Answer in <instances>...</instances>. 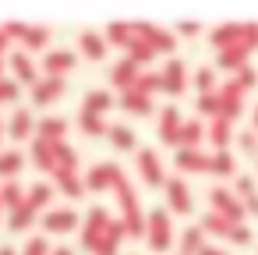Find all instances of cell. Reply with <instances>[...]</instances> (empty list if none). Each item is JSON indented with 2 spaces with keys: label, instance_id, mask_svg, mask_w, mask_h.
<instances>
[{
  "label": "cell",
  "instance_id": "cell-1",
  "mask_svg": "<svg viewBox=\"0 0 258 255\" xmlns=\"http://www.w3.org/2000/svg\"><path fill=\"white\" fill-rule=\"evenodd\" d=\"M145 241L152 251H166L170 241H173V227H170V213L166 209H149L145 213Z\"/></svg>",
  "mask_w": 258,
  "mask_h": 255
},
{
  "label": "cell",
  "instance_id": "cell-2",
  "mask_svg": "<svg viewBox=\"0 0 258 255\" xmlns=\"http://www.w3.org/2000/svg\"><path fill=\"white\" fill-rule=\"evenodd\" d=\"M131 29H135V36L142 43H149L152 54H173V46H177V36L159 29V25H152V22H131Z\"/></svg>",
  "mask_w": 258,
  "mask_h": 255
},
{
  "label": "cell",
  "instance_id": "cell-3",
  "mask_svg": "<svg viewBox=\"0 0 258 255\" xmlns=\"http://www.w3.org/2000/svg\"><path fill=\"white\" fill-rule=\"evenodd\" d=\"M4 61H8V68H11V78H15L18 85L32 89V85L39 82V64L32 61V54H25V50H11Z\"/></svg>",
  "mask_w": 258,
  "mask_h": 255
},
{
  "label": "cell",
  "instance_id": "cell-4",
  "mask_svg": "<svg viewBox=\"0 0 258 255\" xmlns=\"http://www.w3.org/2000/svg\"><path fill=\"white\" fill-rule=\"evenodd\" d=\"M120 177H124V170L117 163H96L85 174V191H113Z\"/></svg>",
  "mask_w": 258,
  "mask_h": 255
},
{
  "label": "cell",
  "instance_id": "cell-5",
  "mask_svg": "<svg viewBox=\"0 0 258 255\" xmlns=\"http://www.w3.org/2000/svg\"><path fill=\"white\" fill-rule=\"evenodd\" d=\"M106 223H110V213H106L103 206H92V209L85 213V223H82V248H85V251H96V244H99Z\"/></svg>",
  "mask_w": 258,
  "mask_h": 255
},
{
  "label": "cell",
  "instance_id": "cell-6",
  "mask_svg": "<svg viewBox=\"0 0 258 255\" xmlns=\"http://www.w3.org/2000/svg\"><path fill=\"white\" fill-rule=\"evenodd\" d=\"M4 131H8L11 142L36 138V117H32V110H29V107H15L11 117H8V124H4Z\"/></svg>",
  "mask_w": 258,
  "mask_h": 255
},
{
  "label": "cell",
  "instance_id": "cell-7",
  "mask_svg": "<svg viewBox=\"0 0 258 255\" xmlns=\"http://www.w3.org/2000/svg\"><path fill=\"white\" fill-rule=\"evenodd\" d=\"M209 202H212V213L226 216L230 223H240V216H244V202H240L230 188H212V191H209Z\"/></svg>",
  "mask_w": 258,
  "mask_h": 255
},
{
  "label": "cell",
  "instance_id": "cell-8",
  "mask_svg": "<svg viewBox=\"0 0 258 255\" xmlns=\"http://www.w3.org/2000/svg\"><path fill=\"white\" fill-rule=\"evenodd\" d=\"M43 230H50V234H68V230H78V213L75 209H68V206H50L46 213H43Z\"/></svg>",
  "mask_w": 258,
  "mask_h": 255
},
{
  "label": "cell",
  "instance_id": "cell-9",
  "mask_svg": "<svg viewBox=\"0 0 258 255\" xmlns=\"http://www.w3.org/2000/svg\"><path fill=\"white\" fill-rule=\"evenodd\" d=\"M75 64H78V57H75L71 50H46L43 61H39V71H43L46 78H64Z\"/></svg>",
  "mask_w": 258,
  "mask_h": 255
},
{
  "label": "cell",
  "instance_id": "cell-10",
  "mask_svg": "<svg viewBox=\"0 0 258 255\" xmlns=\"http://www.w3.org/2000/svg\"><path fill=\"white\" fill-rule=\"evenodd\" d=\"M64 78H46V75H39V82L29 89V99L36 103V107H53L60 96H64Z\"/></svg>",
  "mask_w": 258,
  "mask_h": 255
},
{
  "label": "cell",
  "instance_id": "cell-11",
  "mask_svg": "<svg viewBox=\"0 0 258 255\" xmlns=\"http://www.w3.org/2000/svg\"><path fill=\"white\" fill-rule=\"evenodd\" d=\"M159 78H163V92L180 96V92H184V85H187V64H184L180 57H170V61H166V68L159 71Z\"/></svg>",
  "mask_w": 258,
  "mask_h": 255
},
{
  "label": "cell",
  "instance_id": "cell-12",
  "mask_svg": "<svg viewBox=\"0 0 258 255\" xmlns=\"http://www.w3.org/2000/svg\"><path fill=\"white\" fill-rule=\"evenodd\" d=\"M135 163H138V174H142L145 184H166V170H163V163L152 149H138Z\"/></svg>",
  "mask_w": 258,
  "mask_h": 255
},
{
  "label": "cell",
  "instance_id": "cell-13",
  "mask_svg": "<svg viewBox=\"0 0 258 255\" xmlns=\"http://www.w3.org/2000/svg\"><path fill=\"white\" fill-rule=\"evenodd\" d=\"M138 75H142V68H138L131 57H120V61L110 68V85H113V89H120V92H127V89H135Z\"/></svg>",
  "mask_w": 258,
  "mask_h": 255
},
{
  "label": "cell",
  "instance_id": "cell-14",
  "mask_svg": "<svg viewBox=\"0 0 258 255\" xmlns=\"http://www.w3.org/2000/svg\"><path fill=\"white\" fill-rule=\"evenodd\" d=\"M166 202H170V213H191V191L180 177H166Z\"/></svg>",
  "mask_w": 258,
  "mask_h": 255
},
{
  "label": "cell",
  "instance_id": "cell-15",
  "mask_svg": "<svg viewBox=\"0 0 258 255\" xmlns=\"http://www.w3.org/2000/svg\"><path fill=\"white\" fill-rule=\"evenodd\" d=\"M240 36H244V22H223V25L209 36V43H212L216 50H230V46H240Z\"/></svg>",
  "mask_w": 258,
  "mask_h": 255
},
{
  "label": "cell",
  "instance_id": "cell-16",
  "mask_svg": "<svg viewBox=\"0 0 258 255\" xmlns=\"http://www.w3.org/2000/svg\"><path fill=\"white\" fill-rule=\"evenodd\" d=\"M36 138H43V142H68V121L64 117H39L36 121Z\"/></svg>",
  "mask_w": 258,
  "mask_h": 255
},
{
  "label": "cell",
  "instance_id": "cell-17",
  "mask_svg": "<svg viewBox=\"0 0 258 255\" xmlns=\"http://www.w3.org/2000/svg\"><path fill=\"white\" fill-rule=\"evenodd\" d=\"M53 188H57L60 195H68V198H82L85 181H82L78 170H53Z\"/></svg>",
  "mask_w": 258,
  "mask_h": 255
},
{
  "label": "cell",
  "instance_id": "cell-18",
  "mask_svg": "<svg viewBox=\"0 0 258 255\" xmlns=\"http://www.w3.org/2000/svg\"><path fill=\"white\" fill-rule=\"evenodd\" d=\"M124 237H127V230H124V223H120V220H110L92 255H117V244H120Z\"/></svg>",
  "mask_w": 258,
  "mask_h": 255
},
{
  "label": "cell",
  "instance_id": "cell-19",
  "mask_svg": "<svg viewBox=\"0 0 258 255\" xmlns=\"http://www.w3.org/2000/svg\"><path fill=\"white\" fill-rule=\"evenodd\" d=\"M78 50H82L85 61H103L106 57V39L92 29H85V32H78Z\"/></svg>",
  "mask_w": 258,
  "mask_h": 255
},
{
  "label": "cell",
  "instance_id": "cell-20",
  "mask_svg": "<svg viewBox=\"0 0 258 255\" xmlns=\"http://www.w3.org/2000/svg\"><path fill=\"white\" fill-rule=\"evenodd\" d=\"M180 110L177 107H163V114H159V138L166 142V145H177V135H180Z\"/></svg>",
  "mask_w": 258,
  "mask_h": 255
},
{
  "label": "cell",
  "instance_id": "cell-21",
  "mask_svg": "<svg viewBox=\"0 0 258 255\" xmlns=\"http://www.w3.org/2000/svg\"><path fill=\"white\" fill-rule=\"evenodd\" d=\"M177 167L184 174H209V156L202 149H177Z\"/></svg>",
  "mask_w": 258,
  "mask_h": 255
},
{
  "label": "cell",
  "instance_id": "cell-22",
  "mask_svg": "<svg viewBox=\"0 0 258 255\" xmlns=\"http://www.w3.org/2000/svg\"><path fill=\"white\" fill-rule=\"evenodd\" d=\"M53 184H46V181H39V184H29L25 188V202L36 209V213H46L50 206H53Z\"/></svg>",
  "mask_w": 258,
  "mask_h": 255
},
{
  "label": "cell",
  "instance_id": "cell-23",
  "mask_svg": "<svg viewBox=\"0 0 258 255\" xmlns=\"http://www.w3.org/2000/svg\"><path fill=\"white\" fill-rule=\"evenodd\" d=\"M36 220H39V213H36L29 202L15 206V209L8 213V227H11L15 234H25V230H32V227H36Z\"/></svg>",
  "mask_w": 258,
  "mask_h": 255
},
{
  "label": "cell",
  "instance_id": "cell-24",
  "mask_svg": "<svg viewBox=\"0 0 258 255\" xmlns=\"http://www.w3.org/2000/svg\"><path fill=\"white\" fill-rule=\"evenodd\" d=\"M25 170V156L18 149H0V181H18Z\"/></svg>",
  "mask_w": 258,
  "mask_h": 255
},
{
  "label": "cell",
  "instance_id": "cell-25",
  "mask_svg": "<svg viewBox=\"0 0 258 255\" xmlns=\"http://www.w3.org/2000/svg\"><path fill=\"white\" fill-rule=\"evenodd\" d=\"M32 163L43 170V174H53L57 167V152H53V142H43V138H32Z\"/></svg>",
  "mask_w": 258,
  "mask_h": 255
},
{
  "label": "cell",
  "instance_id": "cell-26",
  "mask_svg": "<svg viewBox=\"0 0 258 255\" xmlns=\"http://www.w3.org/2000/svg\"><path fill=\"white\" fill-rule=\"evenodd\" d=\"M103 39H106L110 46H120V50H127V46L135 43V29H131V22H110Z\"/></svg>",
  "mask_w": 258,
  "mask_h": 255
},
{
  "label": "cell",
  "instance_id": "cell-27",
  "mask_svg": "<svg viewBox=\"0 0 258 255\" xmlns=\"http://www.w3.org/2000/svg\"><path fill=\"white\" fill-rule=\"evenodd\" d=\"M46 46H50V29H46V25H29L25 36H22V50H25V54H39V50H46Z\"/></svg>",
  "mask_w": 258,
  "mask_h": 255
},
{
  "label": "cell",
  "instance_id": "cell-28",
  "mask_svg": "<svg viewBox=\"0 0 258 255\" xmlns=\"http://www.w3.org/2000/svg\"><path fill=\"white\" fill-rule=\"evenodd\" d=\"M113 107V96H110V89H89L85 92V99H82V110H89V114H106Z\"/></svg>",
  "mask_w": 258,
  "mask_h": 255
},
{
  "label": "cell",
  "instance_id": "cell-29",
  "mask_svg": "<svg viewBox=\"0 0 258 255\" xmlns=\"http://www.w3.org/2000/svg\"><path fill=\"white\" fill-rule=\"evenodd\" d=\"M120 107H124L127 114H138V117H145V114H152V96H142V92L127 89V92H120Z\"/></svg>",
  "mask_w": 258,
  "mask_h": 255
},
{
  "label": "cell",
  "instance_id": "cell-30",
  "mask_svg": "<svg viewBox=\"0 0 258 255\" xmlns=\"http://www.w3.org/2000/svg\"><path fill=\"white\" fill-rule=\"evenodd\" d=\"M202 135H205V124L202 121H184L180 124V135H177V149H198Z\"/></svg>",
  "mask_w": 258,
  "mask_h": 255
},
{
  "label": "cell",
  "instance_id": "cell-31",
  "mask_svg": "<svg viewBox=\"0 0 258 255\" xmlns=\"http://www.w3.org/2000/svg\"><path fill=\"white\" fill-rule=\"evenodd\" d=\"M106 138H110V145L120 149V152H127V149L138 145V138H135V131H131L127 124H110V128H106Z\"/></svg>",
  "mask_w": 258,
  "mask_h": 255
},
{
  "label": "cell",
  "instance_id": "cell-32",
  "mask_svg": "<svg viewBox=\"0 0 258 255\" xmlns=\"http://www.w3.org/2000/svg\"><path fill=\"white\" fill-rule=\"evenodd\" d=\"M25 202V188L18 184V181H0V209H15V206H22Z\"/></svg>",
  "mask_w": 258,
  "mask_h": 255
},
{
  "label": "cell",
  "instance_id": "cell-33",
  "mask_svg": "<svg viewBox=\"0 0 258 255\" xmlns=\"http://www.w3.org/2000/svg\"><path fill=\"white\" fill-rule=\"evenodd\" d=\"M205 131H209L216 152H219V149H230V138H233V124H230V121H219V117H216V121H209Z\"/></svg>",
  "mask_w": 258,
  "mask_h": 255
},
{
  "label": "cell",
  "instance_id": "cell-34",
  "mask_svg": "<svg viewBox=\"0 0 258 255\" xmlns=\"http://www.w3.org/2000/svg\"><path fill=\"white\" fill-rule=\"evenodd\" d=\"M209 174H223V177H233L237 174V160L230 156V149H219L209 156Z\"/></svg>",
  "mask_w": 258,
  "mask_h": 255
},
{
  "label": "cell",
  "instance_id": "cell-35",
  "mask_svg": "<svg viewBox=\"0 0 258 255\" xmlns=\"http://www.w3.org/2000/svg\"><path fill=\"white\" fill-rule=\"evenodd\" d=\"M247 50L244 46H230V50H219V68H226V71H240V68H247Z\"/></svg>",
  "mask_w": 258,
  "mask_h": 255
},
{
  "label": "cell",
  "instance_id": "cell-36",
  "mask_svg": "<svg viewBox=\"0 0 258 255\" xmlns=\"http://www.w3.org/2000/svg\"><path fill=\"white\" fill-rule=\"evenodd\" d=\"M78 128H82V135H89V138H99V135H106V121L99 117V114H89V110H82L78 114Z\"/></svg>",
  "mask_w": 258,
  "mask_h": 255
},
{
  "label": "cell",
  "instance_id": "cell-37",
  "mask_svg": "<svg viewBox=\"0 0 258 255\" xmlns=\"http://www.w3.org/2000/svg\"><path fill=\"white\" fill-rule=\"evenodd\" d=\"M205 248V230L202 227H187L180 234V255H198Z\"/></svg>",
  "mask_w": 258,
  "mask_h": 255
},
{
  "label": "cell",
  "instance_id": "cell-38",
  "mask_svg": "<svg viewBox=\"0 0 258 255\" xmlns=\"http://www.w3.org/2000/svg\"><path fill=\"white\" fill-rule=\"evenodd\" d=\"M195 107H198V114H202V117L216 121V117H219V92H198Z\"/></svg>",
  "mask_w": 258,
  "mask_h": 255
},
{
  "label": "cell",
  "instance_id": "cell-39",
  "mask_svg": "<svg viewBox=\"0 0 258 255\" xmlns=\"http://www.w3.org/2000/svg\"><path fill=\"white\" fill-rule=\"evenodd\" d=\"M230 227H233V223H230L226 216H219V213H205V216H202V230H205V234H223V237H226Z\"/></svg>",
  "mask_w": 258,
  "mask_h": 255
},
{
  "label": "cell",
  "instance_id": "cell-40",
  "mask_svg": "<svg viewBox=\"0 0 258 255\" xmlns=\"http://www.w3.org/2000/svg\"><path fill=\"white\" fill-rule=\"evenodd\" d=\"M159 89H163V78H159L156 71H142L138 82H135V92H142V96H152V92H159Z\"/></svg>",
  "mask_w": 258,
  "mask_h": 255
},
{
  "label": "cell",
  "instance_id": "cell-41",
  "mask_svg": "<svg viewBox=\"0 0 258 255\" xmlns=\"http://www.w3.org/2000/svg\"><path fill=\"white\" fill-rule=\"evenodd\" d=\"M50 251H53L50 241H46L43 234H32V237H25V244H22L18 255H50Z\"/></svg>",
  "mask_w": 258,
  "mask_h": 255
},
{
  "label": "cell",
  "instance_id": "cell-42",
  "mask_svg": "<svg viewBox=\"0 0 258 255\" xmlns=\"http://www.w3.org/2000/svg\"><path fill=\"white\" fill-rule=\"evenodd\" d=\"M127 57H131V61H135V64H138V68H145V64H149V61H152V57H156V54H152V50H149V43H142V39H138V36H135V43H131V46H127Z\"/></svg>",
  "mask_w": 258,
  "mask_h": 255
},
{
  "label": "cell",
  "instance_id": "cell-43",
  "mask_svg": "<svg viewBox=\"0 0 258 255\" xmlns=\"http://www.w3.org/2000/svg\"><path fill=\"white\" fill-rule=\"evenodd\" d=\"M195 89H198V92H216V75H212L209 64H202V68L195 71Z\"/></svg>",
  "mask_w": 258,
  "mask_h": 255
},
{
  "label": "cell",
  "instance_id": "cell-44",
  "mask_svg": "<svg viewBox=\"0 0 258 255\" xmlns=\"http://www.w3.org/2000/svg\"><path fill=\"white\" fill-rule=\"evenodd\" d=\"M22 96V85L15 78H0V103H18Z\"/></svg>",
  "mask_w": 258,
  "mask_h": 255
},
{
  "label": "cell",
  "instance_id": "cell-45",
  "mask_svg": "<svg viewBox=\"0 0 258 255\" xmlns=\"http://www.w3.org/2000/svg\"><path fill=\"white\" fill-rule=\"evenodd\" d=\"M240 46H244L247 54H254V50H258V22H244V36H240Z\"/></svg>",
  "mask_w": 258,
  "mask_h": 255
},
{
  "label": "cell",
  "instance_id": "cell-46",
  "mask_svg": "<svg viewBox=\"0 0 258 255\" xmlns=\"http://www.w3.org/2000/svg\"><path fill=\"white\" fill-rule=\"evenodd\" d=\"M25 29H29V25H25V22H15V18H11V22H4V25H0V32H4V36H8L11 43H22V36H25Z\"/></svg>",
  "mask_w": 258,
  "mask_h": 255
},
{
  "label": "cell",
  "instance_id": "cell-47",
  "mask_svg": "<svg viewBox=\"0 0 258 255\" xmlns=\"http://www.w3.org/2000/svg\"><path fill=\"white\" fill-rule=\"evenodd\" d=\"M226 237H230L233 244H251V227H244V223H233Z\"/></svg>",
  "mask_w": 258,
  "mask_h": 255
},
{
  "label": "cell",
  "instance_id": "cell-48",
  "mask_svg": "<svg viewBox=\"0 0 258 255\" xmlns=\"http://www.w3.org/2000/svg\"><path fill=\"white\" fill-rule=\"evenodd\" d=\"M233 82H237V85H240V89H244V92H247V89H251V85H254V82H258V75H254V71H251V68H240V71H237V75H233Z\"/></svg>",
  "mask_w": 258,
  "mask_h": 255
},
{
  "label": "cell",
  "instance_id": "cell-49",
  "mask_svg": "<svg viewBox=\"0 0 258 255\" xmlns=\"http://www.w3.org/2000/svg\"><path fill=\"white\" fill-rule=\"evenodd\" d=\"M240 149H244V152H258V135H254V131H244V135H240Z\"/></svg>",
  "mask_w": 258,
  "mask_h": 255
},
{
  "label": "cell",
  "instance_id": "cell-50",
  "mask_svg": "<svg viewBox=\"0 0 258 255\" xmlns=\"http://www.w3.org/2000/svg\"><path fill=\"white\" fill-rule=\"evenodd\" d=\"M198 29H202L198 22H177V32L180 36H198Z\"/></svg>",
  "mask_w": 258,
  "mask_h": 255
},
{
  "label": "cell",
  "instance_id": "cell-51",
  "mask_svg": "<svg viewBox=\"0 0 258 255\" xmlns=\"http://www.w3.org/2000/svg\"><path fill=\"white\" fill-rule=\"evenodd\" d=\"M244 213H251V216H258V195H251V198H244Z\"/></svg>",
  "mask_w": 258,
  "mask_h": 255
},
{
  "label": "cell",
  "instance_id": "cell-52",
  "mask_svg": "<svg viewBox=\"0 0 258 255\" xmlns=\"http://www.w3.org/2000/svg\"><path fill=\"white\" fill-rule=\"evenodd\" d=\"M8 46H11V39H8L4 32H0V57H8Z\"/></svg>",
  "mask_w": 258,
  "mask_h": 255
},
{
  "label": "cell",
  "instance_id": "cell-53",
  "mask_svg": "<svg viewBox=\"0 0 258 255\" xmlns=\"http://www.w3.org/2000/svg\"><path fill=\"white\" fill-rule=\"evenodd\" d=\"M198 255H226V251H223V248H209V244H205V248H202Z\"/></svg>",
  "mask_w": 258,
  "mask_h": 255
},
{
  "label": "cell",
  "instance_id": "cell-54",
  "mask_svg": "<svg viewBox=\"0 0 258 255\" xmlns=\"http://www.w3.org/2000/svg\"><path fill=\"white\" fill-rule=\"evenodd\" d=\"M50 255H75V251H71V248H64V244H60V248H53V251H50Z\"/></svg>",
  "mask_w": 258,
  "mask_h": 255
},
{
  "label": "cell",
  "instance_id": "cell-55",
  "mask_svg": "<svg viewBox=\"0 0 258 255\" xmlns=\"http://www.w3.org/2000/svg\"><path fill=\"white\" fill-rule=\"evenodd\" d=\"M0 255H18V251H15L11 244H0Z\"/></svg>",
  "mask_w": 258,
  "mask_h": 255
},
{
  "label": "cell",
  "instance_id": "cell-56",
  "mask_svg": "<svg viewBox=\"0 0 258 255\" xmlns=\"http://www.w3.org/2000/svg\"><path fill=\"white\" fill-rule=\"evenodd\" d=\"M4 68H8V61H4V57H0V78H4Z\"/></svg>",
  "mask_w": 258,
  "mask_h": 255
},
{
  "label": "cell",
  "instance_id": "cell-57",
  "mask_svg": "<svg viewBox=\"0 0 258 255\" xmlns=\"http://www.w3.org/2000/svg\"><path fill=\"white\" fill-rule=\"evenodd\" d=\"M254 131H258V107H254Z\"/></svg>",
  "mask_w": 258,
  "mask_h": 255
},
{
  "label": "cell",
  "instance_id": "cell-58",
  "mask_svg": "<svg viewBox=\"0 0 258 255\" xmlns=\"http://www.w3.org/2000/svg\"><path fill=\"white\" fill-rule=\"evenodd\" d=\"M4 135H8V131H4V121H0V138H4Z\"/></svg>",
  "mask_w": 258,
  "mask_h": 255
}]
</instances>
